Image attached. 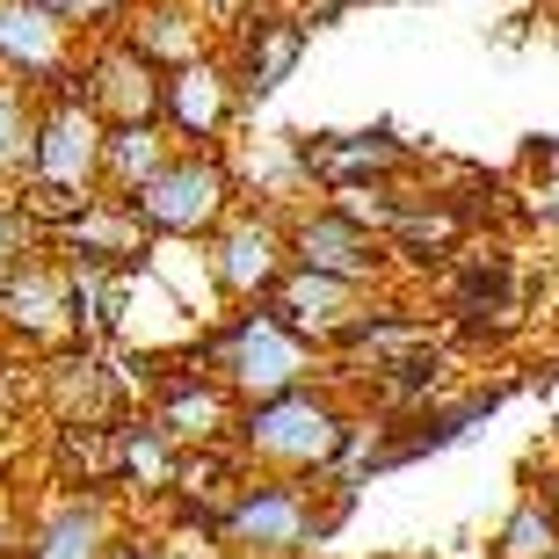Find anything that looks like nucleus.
Here are the masks:
<instances>
[{
    "instance_id": "9d476101",
    "label": "nucleus",
    "mask_w": 559,
    "mask_h": 559,
    "mask_svg": "<svg viewBox=\"0 0 559 559\" xmlns=\"http://www.w3.org/2000/svg\"><path fill=\"white\" fill-rule=\"evenodd\" d=\"M0 328L22 349H73V284H66V262L51 248H29L15 276L0 284Z\"/></svg>"
},
{
    "instance_id": "9b49d317",
    "label": "nucleus",
    "mask_w": 559,
    "mask_h": 559,
    "mask_svg": "<svg viewBox=\"0 0 559 559\" xmlns=\"http://www.w3.org/2000/svg\"><path fill=\"white\" fill-rule=\"evenodd\" d=\"M73 66H81V29L59 22L44 0H0V73L22 87H51L73 81Z\"/></svg>"
},
{
    "instance_id": "4468645a",
    "label": "nucleus",
    "mask_w": 559,
    "mask_h": 559,
    "mask_svg": "<svg viewBox=\"0 0 559 559\" xmlns=\"http://www.w3.org/2000/svg\"><path fill=\"white\" fill-rule=\"evenodd\" d=\"M37 400L51 429H103V421H117V371L103 364L95 342H73L59 364L37 371Z\"/></svg>"
},
{
    "instance_id": "2eb2a0df",
    "label": "nucleus",
    "mask_w": 559,
    "mask_h": 559,
    "mask_svg": "<svg viewBox=\"0 0 559 559\" xmlns=\"http://www.w3.org/2000/svg\"><path fill=\"white\" fill-rule=\"evenodd\" d=\"M306 22L298 15H276V8H254L248 22H240V51H233V95L240 103H270L276 87L298 73V59H306Z\"/></svg>"
},
{
    "instance_id": "aec40b11",
    "label": "nucleus",
    "mask_w": 559,
    "mask_h": 559,
    "mask_svg": "<svg viewBox=\"0 0 559 559\" xmlns=\"http://www.w3.org/2000/svg\"><path fill=\"white\" fill-rule=\"evenodd\" d=\"M167 153H175V139L160 124H109L103 131V197H124L131 204L167 167Z\"/></svg>"
},
{
    "instance_id": "f3484780",
    "label": "nucleus",
    "mask_w": 559,
    "mask_h": 559,
    "mask_svg": "<svg viewBox=\"0 0 559 559\" xmlns=\"http://www.w3.org/2000/svg\"><path fill=\"white\" fill-rule=\"evenodd\" d=\"M44 248L59 254V262H81V270H139L153 240H145V226L131 218L124 197H103V189H95V204H87L73 226H59Z\"/></svg>"
},
{
    "instance_id": "c85d7f7f",
    "label": "nucleus",
    "mask_w": 559,
    "mask_h": 559,
    "mask_svg": "<svg viewBox=\"0 0 559 559\" xmlns=\"http://www.w3.org/2000/svg\"><path fill=\"white\" fill-rule=\"evenodd\" d=\"M552 559H559V552H552Z\"/></svg>"
},
{
    "instance_id": "4be33fe9",
    "label": "nucleus",
    "mask_w": 559,
    "mask_h": 559,
    "mask_svg": "<svg viewBox=\"0 0 559 559\" xmlns=\"http://www.w3.org/2000/svg\"><path fill=\"white\" fill-rule=\"evenodd\" d=\"M37 109L44 95L22 81H0V197L29 182V153H37Z\"/></svg>"
},
{
    "instance_id": "0eeeda50",
    "label": "nucleus",
    "mask_w": 559,
    "mask_h": 559,
    "mask_svg": "<svg viewBox=\"0 0 559 559\" xmlns=\"http://www.w3.org/2000/svg\"><path fill=\"white\" fill-rule=\"evenodd\" d=\"M284 248H290V270H320V276H342V284H364V290L385 276V254H393L371 226H356L349 211H334V204L284 211Z\"/></svg>"
},
{
    "instance_id": "b1692460",
    "label": "nucleus",
    "mask_w": 559,
    "mask_h": 559,
    "mask_svg": "<svg viewBox=\"0 0 559 559\" xmlns=\"http://www.w3.org/2000/svg\"><path fill=\"white\" fill-rule=\"evenodd\" d=\"M44 8H51L59 22H73L81 37H103V29H117V22H124L131 0H44Z\"/></svg>"
},
{
    "instance_id": "f8f14e48",
    "label": "nucleus",
    "mask_w": 559,
    "mask_h": 559,
    "mask_svg": "<svg viewBox=\"0 0 559 559\" xmlns=\"http://www.w3.org/2000/svg\"><path fill=\"white\" fill-rule=\"evenodd\" d=\"M117 523H124V509H117L109 487H59L37 516L22 523L15 552L22 559H103Z\"/></svg>"
},
{
    "instance_id": "6ab92c4d",
    "label": "nucleus",
    "mask_w": 559,
    "mask_h": 559,
    "mask_svg": "<svg viewBox=\"0 0 559 559\" xmlns=\"http://www.w3.org/2000/svg\"><path fill=\"white\" fill-rule=\"evenodd\" d=\"M117 37L167 73V66H189V59L211 51V22H204L197 0H131L124 22H117Z\"/></svg>"
},
{
    "instance_id": "39448f33",
    "label": "nucleus",
    "mask_w": 559,
    "mask_h": 559,
    "mask_svg": "<svg viewBox=\"0 0 559 559\" xmlns=\"http://www.w3.org/2000/svg\"><path fill=\"white\" fill-rule=\"evenodd\" d=\"M204 270L218 306H262L290 270L284 248V211L276 204H233L218 218V233L204 240Z\"/></svg>"
},
{
    "instance_id": "f03ea898",
    "label": "nucleus",
    "mask_w": 559,
    "mask_h": 559,
    "mask_svg": "<svg viewBox=\"0 0 559 559\" xmlns=\"http://www.w3.org/2000/svg\"><path fill=\"white\" fill-rule=\"evenodd\" d=\"M197 364H204L240 407H248V400H270V393H290V385H306V378H320V349L298 342L270 306H226L218 328L197 334Z\"/></svg>"
},
{
    "instance_id": "a211bd4d",
    "label": "nucleus",
    "mask_w": 559,
    "mask_h": 559,
    "mask_svg": "<svg viewBox=\"0 0 559 559\" xmlns=\"http://www.w3.org/2000/svg\"><path fill=\"white\" fill-rule=\"evenodd\" d=\"M262 306H270L298 342H312V349L328 356V342L364 312V284H342V276H320V270H284V284H276Z\"/></svg>"
},
{
    "instance_id": "ddd939ff",
    "label": "nucleus",
    "mask_w": 559,
    "mask_h": 559,
    "mask_svg": "<svg viewBox=\"0 0 559 559\" xmlns=\"http://www.w3.org/2000/svg\"><path fill=\"white\" fill-rule=\"evenodd\" d=\"M233 415H240V400H233L197 356L153 378V415H145V421H153L175 451H189V443H197V451H204V443H226Z\"/></svg>"
},
{
    "instance_id": "f257e3e1",
    "label": "nucleus",
    "mask_w": 559,
    "mask_h": 559,
    "mask_svg": "<svg viewBox=\"0 0 559 559\" xmlns=\"http://www.w3.org/2000/svg\"><path fill=\"white\" fill-rule=\"evenodd\" d=\"M356 429L364 421L342 407L328 378H306L290 393H270V400H248L233 415V436L226 451L240 457V473H270V479H320L349 457Z\"/></svg>"
},
{
    "instance_id": "5701e85b",
    "label": "nucleus",
    "mask_w": 559,
    "mask_h": 559,
    "mask_svg": "<svg viewBox=\"0 0 559 559\" xmlns=\"http://www.w3.org/2000/svg\"><path fill=\"white\" fill-rule=\"evenodd\" d=\"M218 545H197L189 552V531H139V523H117L103 559H211Z\"/></svg>"
},
{
    "instance_id": "7ed1b4c3",
    "label": "nucleus",
    "mask_w": 559,
    "mask_h": 559,
    "mask_svg": "<svg viewBox=\"0 0 559 559\" xmlns=\"http://www.w3.org/2000/svg\"><path fill=\"white\" fill-rule=\"evenodd\" d=\"M320 538H328V523L312 509L306 479L240 473L233 495L211 509V545L233 559H306Z\"/></svg>"
},
{
    "instance_id": "1a4fd4ad",
    "label": "nucleus",
    "mask_w": 559,
    "mask_h": 559,
    "mask_svg": "<svg viewBox=\"0 0 559 559\" xmlns=\"http://www.w3.org/2000/svg\"><path fill=\"white\" fill-rule=\"evenodd\" d=\"M103 117L81 103V87L66 81L44 95L37 109V153H29V175L59 189H103Z\"/></svg>"
},
{
    "instance_id": "dca6fc26",
    "label": "nucleus",
    "mask_w": 559,
    "mask_h": 559,
    "mask_svg": "<svg viewBox=\"0 0 559 559\" xmlns=\"http://www.w3.org/2000/svg\"><path fill=\"white\" fill-rule=\"evenodd\" d=\"M290 160H298V175L320 182V189H356V182H385V175H400L415 153H407L393 131H328V139L290 145Z\"/></svg>"
},
{
    "instance_id": "cd10ccee",
    "label": "nucleus",
    "mask_w": 559,
    "mask_h": 559,
    "mask_svg": "<svg viewBox=\"0 0 559 559\" xmlns=\"http://www.w3.org/2000/svg\"><path fill=\"white\" fill-rule=\"evenodd\" d=\"M0 81H8V73H0Z\"/></svg>"
},
{
    "instance_id": "412c9836",
    "label": "nucleus",
    "mask_w": 559,
    "mask_h": 559,
    "mask_svg": "<svg viewBox=\"0 0 559 559\" xmlns=\"http://www.w3.org/2000/svg\"><path fill=\"white\" fill-rule=\"evenodd\" d=\"M559 552V509H552V495H545L538 479L516 495V509L501 516V531H495V559H552Z\"/></svg>"
},
{
    "instance_id": "393cba45",
    "label": "nucleus",
    "mask_w": 559,
    "mask_h": 559,
    "mask_svg": "<svg viewBox=\"0 0 559 559\" xmlns=\"http://www.w3.org/2000/svg\"><path fill=\"white\" fill-rule=\"evenodd\" d=\"M545 495H552V509H559V465H545V479H538Z\"/></svg>"
},
{
    "instance_id": "a878e982",
    "label": "nucleus",
    "mask_w": 559,
    "mask_h": 559,
    "mask_svg": "<svg viewBox=\"0 0 559 559\" xmlns=\"http://www.w3.org/2000/svg\"><path fill=\"white\" fill-rule=\"evenodd\" d=\"M0 559H22V552H15V545H0Z\"/></svg>"
},
{
    "instance_id": "20e7f679",
    "label": "nucleus",
    "mask_w": 559,
    "mask_h": 559,
    "mask_svg": "<svg viewBox=\"0 0 559 559\" xmlns=\"http://www.w3.org/2000/svg\"><path fill=\"white\" fill-rule=\"evenodd\" d=\"M233 204H240V182H233L226 153L175 145L167 167L131 197V218L145 226V240H211Z\"/></svg>"
},
{
    "instance_id": "bb28decb",
    "label": "nucleus",
    "mask_w": 559,
    "mask_h": 559,
    "mask_svg": "<svg viewBox=\"0 0 559 559\" xmlns=\"http://www.w3.org/2000/svg\"><path fill=\"white\" fill-rule=\"evenodd\" d=\"M211 559H233V552H211Z\"/></svg>"
},
{
    "instance_id": "423d86ee",
    "label": "nucleus",
    "mask_w": 559,
    "mask_h": 559,
    "mask_svg": "<svg viewBox=\"0 0 559 559\" xmlns=\"http://www.w3.org/2000/svg\"><path fill=\"white\" fill-rule=\"evenodd\" d=\"M73 87L81 103L103 117V124H153L160 117V66L139 59L117 29L103 37H81V66H73Z\"/></svg>"
},
{
    "instance_id": "6e6552de",
    "label": "nucleus",
    "mask_w": 559,
    "mask_h": 559,
    "mask_svg": "<svg viewBox=\"0 0 559 559\" xmlns=\"http://www.w3.org/2000/svg\"><path fill=\"white\" fill-rule=\"evenodd\" d=\"M233 117H240V95H233V73H226L218 51H204V59L167 66V73H160V117H153V124H160L175 145L218 153L226 131H233Z\"/></svg>"
}]
</instances>
